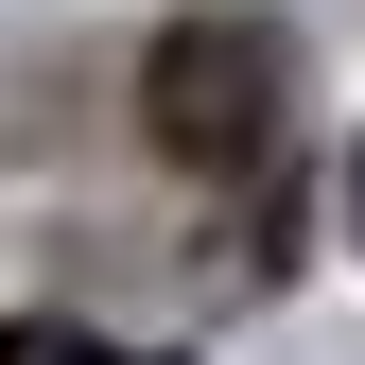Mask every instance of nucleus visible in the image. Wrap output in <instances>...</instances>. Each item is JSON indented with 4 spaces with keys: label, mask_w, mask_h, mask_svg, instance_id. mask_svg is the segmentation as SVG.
I'll use <instances>...</instances> for the list:
<instances>
[{
    "label": "nucleus",
    "mask_w": 365,
    "mask_h": 365,
    "mask_svg": "<svg viewBox=\"0 0 365 365\" xmlns=\"http://www.w3.org/2000/svg\"><path fill=\"white\" fill-rule=\"evenodd\" d=\"M140 122H157V157H192V174H261L279 122H296V35L279 18H174L157 70H140Z\"/></svg>",
    "instance_id": "f257e3e1"
},
{
    "label": "nucleus",
    "mask_w": 365,
    "mask_h": 365,
    "mask_svg": "<svg viewBox=\"0 0 365 365\" xmlns=\"http://www.w3.org/2000/svg\"><path fill=\"white\" fill-rule=\"evenodd\" d=\"M0 365H174V348H105V331H53L35 313V331H0Z\"/></svg>",
    "instance_id": "f03ea898"
},
{
    "label": "nucleus",
    "mask_w": 365,
    "mask_h": 365,
    "mask_svg": "<svg viewBox=\"0 0 365 365\" xmlns=\"http://www.w3.org/2000/svg\"><path fill=\"white\" fill-rule=\"evenodd\" d=\"M348 226H365V157H348Z\"/></svg>",
    "instance_id": "7ed1b4c3"
}]
</instances>
